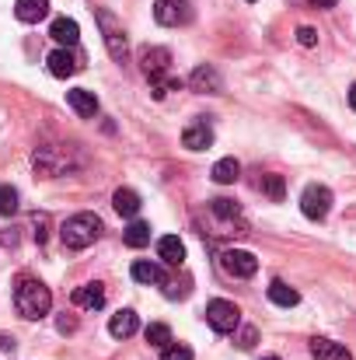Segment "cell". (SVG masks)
I'll use <instances>...</instances> for the list:
<instances>
[{"label": "cell", "mask_w": 356, "mask_h": 360, "mask_svg": "<svg viewBox=\"0 0 356 360\" xmlns=\"http://www.w3.org/2000/svg\"><path fill=\"white\" fill-rule=\"evenodd\" d=\"M14 308H18L21 319H42L53 308V294L35 276H21L18 287H14Z\"/></svg>", "instance_id": "1"}, {"label": "cell", "mask_w": 356, "mask_h": 360, "mask_svg": "<svg viewBox=\"0 0 356 360\" xmlns=\"http://www.w3.org/2000/svg\"><path fill=\"white\" fill-rule=\"evenodd\" d=\"M98 235H102V221H98L95 214H74V217H67L63 228H60V238H63V245H67L70 252H81V248L95 245Z\"/></svg>", "instance_id": "2"}, {"label": "cell", "mask_w": 356, "mask_h": 360, "mask_svg": "<svg viewBox=\"0 0 356 360\" xmlns=\"http://www.w3.org/2000/svg\"><path fill=\"white\" fill-rule=\"evenodd\" d=\"M95 21L102 28V39H105V49L112 60H126V32H122V21H116L112 11H95Z\"/></svg>", "instance_id": "3"}, {"label": "cell", "mask_w": 356, "mask_h": 360, "mask_svg": "<svg viewBox=\"0 0 356 360\" xmlns=\"http://www.w3.org/2000/svg\"><path fill=\"white\" fill-rule=\"evenodd\" d=\"M220 269L228 273V276H235V280H248V276H255L258 273V259L251 255V252H244V248H228V252H220Z\"/></svg>", "instance_id": "4"}, {"label": "cell", "mask_w": 356, "mask_h": 360, "mask_svg": "<svg viewBox=\"0 0 356 360\" xmlns=\"http://www.w3.org/2000/svg\"><path fill=\"white\" fill-rule=\"evenodd\" d=\"M332 210V189L329 186H308L301 196V214L308 221H325Z\"/></svg>", "instance_id": "5"}, {"label": "cell", "mask_w": 356, "mask_h": 360, "mask_svg": "<svg viewBox=\"0 0 356 360\" xmlns=\"http://www.w3.org/2000/svg\"><path fill=\"white\" fill-rule=\"evenodd\" d=\"M154 18L164 28H178L192 21V0H157L154 4Z\"/></svg>", "instance_id": "6"}, {"label": "cell", "mask_w": 356, "mask_h": 360, "mask_svg": "<svg viewBox=\"0 0 356 360\" xmlns=\"http://www.w3.org/2000/svg\"><path fill=\"white\" fill-rule=\"evenodd\" d=\"M206 322H210L217 333H235L237 326H241V311H237V304L217 297V301L206 304Z\"/></svg>", "instance_id": "7"}, {"label": "cell", "mask_w": 356, "mask_h": 360, "mask_svg": "<svg viewBox=\"0 0 356 360\" xmlns=\"http://www.w3.org/2000/svg\"><path fill=\"white\" fill-rule=\"evenodd\" d=\"M136 60H140V70H143V74L150 77V84H154V81H164L168 63H171V53L161 49V46H143Z\"/></svg>", "instance_id": "8"}, {"label": "cell", "mask_w": 356, "mask_h": 360, "mask_svg": "<svg viewBox=\"0 0 356 360\" xmlns=\"http://www.w3.org/2000/svg\"><path fill=\"white\" fill-rule=\"evenodd\" d=\"M32 161H35V172H39L42 179H56V175H63V172L70 168L63 147H39Z\"/></svg>", "instance_id": "9"}, {"label": "cell", "mask_w": 356, "mask_h": 360, "mask_svg": "<svg viewBox=\"0 0 356 360\" xmlns=\"http://www.w3.org/2000/svg\"><path fill=\"white\" fill-rule=\"evenodd\" d=\"M46 63H49V74L60 77V81H67V77H74V74L81 70V63H77V56H74L70 49H53V53L46 56Z\"/></svg>", "instance_id": "10"}, {"label": "cell", "mask_w": 356, "mask_h": 360, "mask_svg": "<svg viewBox=\"0 0 356 360\" xmlns=\"http://www.w3.org/2000/svg\"><path fill=\"white\" fill-rule=\"evenodd\" d=\"M67 105H70L81 120H95V112H98V98H95V91H88V88L67 91Z\"/></svg>", "instance_id": "11"}, {"label": "cell", "mask_w": 356, "mask_h": 360, "mask_svg": "<svg viewBox=\"0 0 356 360\" xmlns=\"http://www.w3.org/2000/svg\"><path fill=\"white\" fill-rule=\"evenodd\" d=\"M189 84H192V91H206V95L224 91V81H220V74L213 67H196L192 77H189Z\"/></svg>", "instance_id": "12"}, {"label": "cell", "mask_w": 356, "mask_h": 360, "mask_svg": "<svg viewBox=\"0 0 356 360\" xmlns=\"http://www.w3.org/2000/svg\"><path fill=\"white\" fill-rule=\"evenodd\" d=\"M311 357L315 360H353L343 343L325 340V336H315V340H311Z\"/></svg>", "instance_id": "13"}, {"label": "cell", "mask_w": 356, "mask_h": 360, "mask_svg": "<svg viewBox=\"0 0 356 360\" xmlns=\"http://www.w3.org/2000/svg\"><path fill=\"white\" fill-rule=\"evenodd\" d=\"M182 143H185L189 150H206V147L213 143V129H210L206 122H189L185 133H182Z\"/></svg>", "instance_id": "14"}, {"label": "cell", "mask_w": 356, "mask_h": 360, "mask_svg": "<svg viewBox=\"0 0 356 360\" xmlns=\"http://www.w3.org/2000/svg\"><path fill=\"white\" fill-rule=\"evenodd\" d=\"M74 304L77 308H88V311H98L105 304V287L102 283H84L74 290Z\"/></svg>", "instance_id": "15"}, {"label": "cell", "mask_w": 356, "mask_h": 360, "mask_svg": "<svg viewBox=\"0 0 356 360\" xmlns=\"http://www.w3.org/2000/svg\"><path fill=\"white\" fill-rule=\"evenodd\" d=\"M136 329H140V319H136V311H133V308L116 311V315H112V322H109V333H112L116 340H129Z\"/></svg>", "instance_id": "16"}, {"label": "cell", "mask_w": 356, "mask_h": 360, "mask_svg": "<svg viewBox=\"0 0 356 360\" xmlns=\"http://www.w3.org/2000/svg\"><path fill=\"white\" fill-rule=\"evenodd\" d=\"M49 35H53L60 46H77V39H81V25H77L74 18H56V21L49 25Z\"/></svg>", "instance_id": "17"}, {"label": "cell", "mask_w": 356, "mask_h": 360, "mask_svg": "<svg viewBox=\"0 0 356 360\" xmlns=\"http://www.w3.org/2000/svg\"><path fill=\"white\" fill-rule=\"evenodd\" d=\"M14 14L25 25H35L49 14V0H14Z\"/></svg>", "instance_id": "18"}, {"label": "cell", "mask_w": 356, "mask_h": 360, "mask_svg": "<svg viewBox=\"0 0 356 360\" xmlns=\"http://www.w3.org/2000/svg\"><path fill=\"white\" fill-rule=\"evenodd\" d=\"M157 255H161V262H168V266H182V262H185V245L175 238V235H164V238L157 241Z\"/></svg>", "instance_id": "19"}, {"label": "cell", "mask_w": 356, "mask_h": 360, "mask_svg": "<svg viewBox=\"0 0 356 360\" xmlns=\"http://www.w3.org/2000/svg\"><path fill=\"white\" fill-rule=\"evenodd\" d=\"M129 273H133V280H136V283H147V287H150V283H164V269H161L157 262H147V259L133 262V269H129Z\"/></svg>", "instance_id": "20"}, {"label": "cell", "mask_w": 356, "mask_h": 360, "mask_svg": "<svg viewBox=\"0 0 356 360\" xmlns=\"http://www.w3.org/2000/svg\"><path fill=\"white\" fill-rule=\"evenodd\" d=\"M269 301H272V304H279V308H294V304L301 301V294H297L290 283L272 280V283H269Z\"/></svg>", "instance_id": "21"}, {"label": "cell", "mask_w": 356, "mask_h": 360, "mask_svg": "<svg viewBox=\"0 0 356 360\" xmlns=\"http://www.w3.org/2000/svg\"><path fill=\"white\" fill-rule=\"evenodd\" d=\"M112 207H116V214H122V217H136L140 214V196L133 189H116Z\"/></svg>", "instance_id": "22"}, {"label": "cell", "mask_w": 356, "mask_h": 360, "mask_svg": "<svg viewBox=\"0 0 356 360\" xmlns=\"http://www.w3.org/2000/svg\"><path fill=\"white\" fill-rule=\"evenodd\" d=\"M213 182L217 186H231V182H237V175H241V165H237L235 158H224V161H217L213 165Z\"/></svg>", "instance_id": "23"}, {"label": "cell", "mask_w": 356, "mask_h": 360, "mask_svg": "<svg viewBox=\"0 0 356 360\" xmlns=\"http://www.w3.org/2000/svg\"><path fill=\"white\" fill-rule=\"evenodd\" d=\"M122 241H126L129 248H143V245H150V224H143V221H133V224L122 231Z\"/></svg>", "instance_id": "24"}, {"label": "cell", "mask_w": 356, "mask_h": 360, "mask_svg": "<svg viewBox=\"0 0 356 360\" xmlns=\"http://www.w3.org/2000/svg\"><path fill=\"white\" fill-rule=\"evenodd\" d=\"M143 336H147V343H150V347H157V350L171 347V329H168L164 322H150V326L143 329Z\"/></svg>", "instance_id": "25"}, {"label": "cell", "mask_w": 356, "mask_h": 360, "mask_svg": "<svg viewBox=\"0 0 356 360\" xmlns=\"http://www.w3.org/2000/svg\"><path fill=\"white\" fill-rule=\"evenodd\" d=\"M258 189L272 200V203H279L283 200V193H286V186H283V175H262L258 179Z\"/></svg>", "instance_id": "26"}, {"label": "cell", "mask_w": 356, "mask_h": 360, "mask_svg": "<svg viewBox=\"0 0 356 360\" xmlns=\"http://www.w3.org/2000/svg\"><path fill=\"white\" fill-rule=\"evenodd\" d=\"M18 214V189L14 186H0V217Z\"/></svg>", "instance_id": "27"}, {"label": "cell", "mask_w": 356, "mask_h": 360, "mask_svg": "<svg viewBox=\"0 0 356 360\" xmlns=\"http://www.w3.org/2000/svg\"><path fill=\"white\" fill-rule=\"evenodd\" d=\"M210 210H213L220 221H231V217H237V203H235V200H224V196H220V200H210Z\"/></svg>", "instance_id": "28"}, {"label": "cell", "mask_w": 356, "mask_h": 360, "mask_svg": "<svg viewBox=\"0 0 356 360\" xmlns=\"http://www.w3.org/2000/svg\"><path fill=\"white\" fill-rule=\"evenodd\" d=\"M161 360H192V350L185 343H171V347L161 350Z\"/></svg>", "instance_id": "29"}, {"label": "cell", "mask_w": 356, "mask_h": 360, "mask_svg": "<svg viewBox=\"0 0 356 360\" xmlns=\"http://www.w3.org/2000/svg\"><path fill=\"white\" fill-rule=\"evenodd\" d=\"M297 42L311 49V46H318V32H315L311 25H301V28H297Z\"/></svg>", "instance_id": "30"}, {"label": "cell", "mask_w": 356, "mask_h": 360, "mask_svg": "<svg viewBox=\"0 0 356 360\" xmlns=\"http://www.w3.org/2000/svg\"><path fill=\"white\" fill-rule=\"evenodd\" d=\"M46 238H49V217H46V214H39V217H35V241H39V245H46Z\"/></svg>", "instance_id": "31"}, {"label": "cell", "mask_w": 356, "mask_h": 360, "mask_svg": "<svg viewBox=\"0 0 356 360\" xmlns=\"http://www.w3.org/2000/svg\"><path fill=\"white\" fill-rule=\"evenodd\" d=\"M241 350H251L255 347V329H241V343H237Z\"/></svg>", "instance_id": "32"}, {"label": "cell", "mask_w": 356, "mask_h": 360, "mask_svg": "<svg viewBox=\"0 0 356 360\" xmlns=\"http://www.w3.org/2000/svg\"><path fill=\"white\" fill-rule=\"evenodd\" d=\"M56 329H60V333H74V329H77V322H74V319H67V315H63V319H60V322H56Z\"/></svg>", "instance_id": "33"}, {"label": "cell", "mask_w": 356, "mask_h": 360, "mask_svg": "<svg viewBox=\"0 0 356 360\" xmlns=\"http://www.w3.org/2000/svg\"><path fill=\"white\" fill-rule=\"evenodd\" d=\"M0 241H4V245H18V235H14V231H4Z\"/></svg>", "instance_id": "34"}, {"label": "cell", "mask_w": 356, "mask_h": 360, "mask_svg": "<svg viewBox=\"0 0 356 360\" xmlns=\"http://www.w3.org/2000/svg\"><path fill=\"white\" fill-rule=\"evenodd\" d=\"M311 4H315V7H336L339 0H311Z\"/></svg>", "instance_id": "35"}, {"label": "cell", "mask_w": 356, "mask_h": 360, "mask_svg": "<svg viewBox=\"0 0 356 360\" xmlns=\"http://www.w3.org/2000/svg\"><path fill=\"white\" fill-rule=\"evenodd\" d=\"M350 105H353V109H356V84H353V88H350Z\"/></svg>", "instance_id": "36"}, {"label": "cell", "mask_w": 356, "mask_h": 360, "mask_svg": "<svg viewBox=\"0 0 356 360\" xmlns=\"http://www.w3.org/2000/svg\"><path fill=\"white\" fill-rule=\"evenodd\" d=\"M262 360H279V357H262Z\"/></svg>", "instance_id": "37"}, {"label": "cell", "mask_w": 356, "mask_h": 360, "mask_svg": "<svg viewBox=\"0 0 356 360\" xmlns=\"http://www.w3.org/2000/svg\"><path fill=\"white\" fill-rule=\"evenodd\" d=\"M248 4H251V0H248Z\"/></svg>", "instance_id": "38"}]
</instances>
